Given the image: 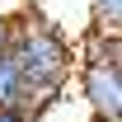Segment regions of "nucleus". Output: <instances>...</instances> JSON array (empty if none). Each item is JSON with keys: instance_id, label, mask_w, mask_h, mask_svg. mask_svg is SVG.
<instances>
[{"instance_id": "1", "label": "nucleus", "mask_w": 122, "mask_h": 122, "mask_svg": "<svg viewBox=\"0 0 122 122\" xmlns=\"http://www.w3.org/2000/svg\"><path fill=\"white\" fill-rule=\"evenodd\" d=\"M10 56L19 61V71H24V80H28L33 117H38V113H42L52 99H61L66 80H71V66H80L75 42H71V38H66V33H61L52 19H42V14L19 19Z\"/></svg>"}, {"instance_id": "2", "label": "nucleus", "mask_w": 122, "mask_h": 122, "mask_svg": "<svg viewBox=\"0 0 122 122\" xmlns=\"http://www.w3.org/2000/svg\"><path fill=\"white\" fill-rule=\"evenodd\" d=\"M75 89L89 122L122 117V66H99V61H80L75 66Z\"/></svg>"}, {"instance_id": "3", "label": "nucleus", "mask_w": 122, "mask_h": 122, "mask_svg": "<svg viewBox=\"0 0 122 122\" xmlns=\"http://www.w3.org/2000/svg\"><path fill=\"white\" fill-rule=\"evenodd\" d=\"M80 61H99V66H122V33L117 28H99L89 24V33L75 42Z\"/></svg>"}, {"instance_id": "4", "label": "nucleus", "mask_w": 122, "mask_h": 122, "mask_svg": "<svg viewBox=\"0 0 122 122\" xmlns=\"http://www.w3.org/2000/svg\"><path fill=\"white\" fill-rule=\"evenodd\" d=\"M0 108H24V113H33V99H28V80H24L19 61L10 56V52L0 56Z\"/></svg>"}, {"instance_id": "5", "label": "nucleus", "mask_w": 122, "mask_h": 122, "mask_svg": "<svg viewBox=\"0 0 122 122\" xmlns=\"http://www.w3.org/2000/svg\"><path fill=\"white\" fill-rule=\"evenodd\" d=\"M89 24L122 33V0H89Z\"/></svg>"}, {"instance_id": "6", "label": "nucleus", "mask_w": 122, "mask_h": 122, "mask_svg": "<svg viewBox=\"0 0 122 122\" xmlns=\"http://www.w3.org/2000/svg\"><path fill=\"white\" fill-rule=\"evenodd\" d=\"M33 14V0H0V19H28Z\"/></svg>"}, {"instance_id": "7", "label": "nucleus", "mask_w": 122, "mask_h": 122, "mask_svg": "<svg viewBox=\"0 0 122 122\" xmlns=\"http://www.w3.org/2000/svg\"><path fill=\"white\" fill-rule=\"evenodd\" d=\"M14 19H0V56H5V52H10V47H14Z\"/></svg>"}, {"instance_id": "8", "label": "nucleus", "mask_w": 122, "mask_h": 122, "mask_svg": "<svg viewBox=\"0 0 122 122\" xmlns=\"http://www.w3.org/2000/svg\"><path fill=\"white\" fill-rule=\"evenodd\" d=\"M0 122H38V117L24 113V108H0Z\"/></svg>"}, {"instance_id": "9", "label": "nucleus", "mask_w": 122, "mask_h": 122, "mask_svg": "<svg viewBox=\"0 0 122 122\" xmlns=\"http://www.w3.org/2000/svg\"><path fill=\"white\" fill-rule=\"evenodd\" d=\"M103 122H122V117H103Z\"/></svg>"}, {"instance_id": "10", "label": "nucleus", "mask_w": 122, "mask_h": 122, "mask_svg": "<svg viewBox=\"0 0 122 122\" xmlns=\"http://www.w3.org/2000/svg\"><path fill=\"white\" fill-rule=\"evenodd\" d=\"M33 5H38V0H33Z\"/></svg>"}]
</instances>
